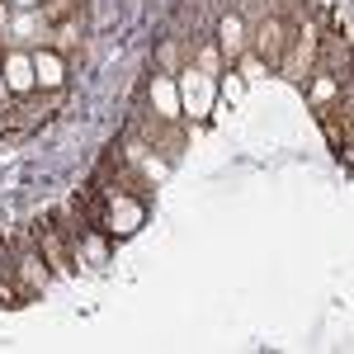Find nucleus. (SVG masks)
I'll use <instances>...</instances> for the list:
<instances>
[{"mask_svg": "<svg viewBox=\"0 0 354 354\" xmlns=\"http://www.w3.org/2000/svg\"><path fill=\"white\" fill-rule=\"evenodd\" d=\"M5 241H10V265H15V283H19L24 302L43 298L48 283H53V270H48L43 250H38V241H33V232H28V227L24 232H10Z\"/></svg>", "mask_w": 354, "mask_h": 354, "instance_id": "f257e3e1", "label": "nucleus"}, {"mask_svg": "<svg viewBox=\"0 0 354 354\" xmlns=\"http://www.w3.org/2000/svg\"><path fill=\"white\" fill-rule=\"evenodd\" d=\"M0 307H28L19 283H15V265H10V241L0 236Z\"/></svg>", "mask_w": 354, "mask_h": 354, "instance_id": "f03ea898", "label": "nucleus"}, {"mask_svg": "<svg viewBox=\"0 0 354 354\" xmlns=\"http://www.w3.org/2000/svg\"><path fill=\"white\" fill-rule=\"evenodd\" d=\"M0 24H5V5H0Z\"/></svg>", "mask_w": 354, "mask_h": 354, "instance_id": "7ed1b4c3", "label": "nucleus"}]
</instances>
